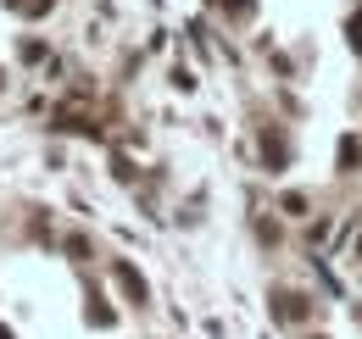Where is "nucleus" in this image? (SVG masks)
Masks as SVG:
<instances>
[{
  "mask_svg": "<svg viewBox=\"0 0 362 339\" xmlns=\"http://www.w3.org/2000/svg\"><path fill=\"white\" fill-rule=\"evenodd\" d=\"M112 278H117V290L129 295V306H151V284L139 278L134 261H123V256H117V261H112Z\"/></svg>",
  "mask_w": 362,
  "mask_h": 339,
  "instance_id": "nucleus-1",
  "label": "nucleus"
},
{
  "mask_svg": "<svg viewBox=\"0 0 362 339\" xmlns=\"http://www.w3.org/2000/svg\"><path fill=\"white\" fill-rule=\"evenodd\" d=\"M273 317H279V323H307V300L279 290V295H273Z\"/></svg>",
  "mask_w": 362,
  "mask_h": 339,
  "instance_id": "nucleus-2",
  "label": "nucleus"
},
{
  "mask_svg": "<svg viewBox=\"0 0 362 339\" xmlns=\"http://www.w3.org/2000/svg\"><path fill=\"white\" fill-rule=\"evenodd\" d=\"M90 306H84V323H90V328H112V306H106V295H100V290H90Z\"/></svg>",
  "mask_w": 362,
  "mask_h": 339,
  "instance_id": "nucleus-3",
  "label": "nucleus"
},
{
  "mask_svg": "<svg viewBox=\"0 0 362 339\" xmlns=\"http://www.w3.org/2000/svg\"><path fill=\"white\" fill-rule=\"evenodd\" d=\"M262 156H268V167H273V172H279V167H284V162H290V150H284V139H279L273 128H268V133H262Z\"/></svg>",
  "mask_w": 362,
  "mask_h": 339,
  "instance_id": "nucleus-4",
  "label": "nucleus"
},
{
  "mask_svg": "<svg viewBox=\"0 0 362 339\" xmlns=\"http://www.w3.org/2000/svg\"><path fill=\"white\" fill-rule=\"evenodd\" d=\"M6 6H11L17 17H45V11L56 6V0H6Z\"/></svg>",
  "mask_w": 362,
  "mask_h": 339,
  "instance_id": "nucleus-5",
  "label": "nucleus"
},
{
  "mask_svg": "<svg viewBox=\"0 0 362 339\" xmlns=\"http://www.w3.org/2000/svg\"><path fill=\"white\" fill-rule=\"evenodd\" d=\"M340 167H346V172L362 167V145H357V139H340Z\"/></svg>",
  "mask_w": 362,
  "mask_h": 339,
  "instance_id": "nucleus-6",
  "label": "nucleus"
},
{
  "mask_svg": "<svg viewBox=\"0 0 362 339\" xmlns=\"http://www.w3.org/2000/svg\"><path fill=\"white\" fill-rule=\"evenodd\" d=\"M346 44H351V50H357V56H362V11H357V17H351V23H346Z\"/></svg>",
  "mask_w": 362,
  "mask_h": 339,
  "instance_id": "nucleus-7",
  "label": "nucleus"
},
{
  "mask_svg": "<svg viewBox=\"0 0 362 339\" xmlns=\"http://www.w3.org/2000/svg\"><path fill=\"white\" fill-rule=\"evenodd\" d=\"M228 11H234V17H251V6H257V0H223Z\"/></svg>",
  "mask_w": 362,
  "mask_h": 339,
  "instance_id": "nucleus-8",
  "label": "nucleus"
},
{
  "mask_svg": "<svg viewBox=\"0 0 362 339\" xmlns=\"http://www.w3.org/2000/svg\"><path fill=\"white\" fill-rule=\"evenodd\" d=\"M0 339H17V334H11V328H6V323H0Z\"/></svg>",
  "mask_w": 362,
  "mask_h": 339,
  "instance_id": "nucleus-9",
  "label": "nucleus"
},
{
  "mask_svg": "<svg viewBox=\"0 0 362 339\" xmlns=\"http://www.w3.org/2000/svg\"><path fill=\"white\" fill-rule=\"evenodd\" d=\"M0 84H6V78H0Z\"/></svg>",
  "mask_w": 362,
  "mask_h": 339,
  "instance_id": "nucleus-10",
  "label": "nucleus"
}]
</instances>
